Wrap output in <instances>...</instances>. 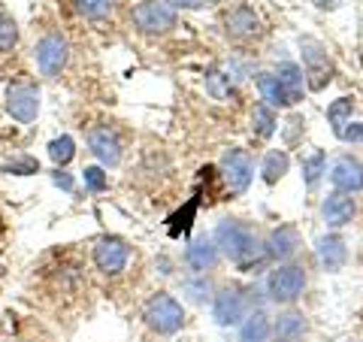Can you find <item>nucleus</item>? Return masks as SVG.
Wrapping results in <instances>:
<instances>
[{
    "instance_id": "f257e3e1",
    "label": "nucleus",
    "mask_w": 363,
    "mask_h": 342,
    "mask_svg": "<svg viewBox=\"0 0 363 342\" xmlns=\"http://www.w3.org/2000/svg\"><path fill=\"white\" fill-rule=\"evenodd\" d=\"M215 246H221V252L230 258L233 264H240L242 270L252 267L257 252H260L252 227L242 224V221H221L218 231H215Z\"/></svg>"
},
{
    "instance_id": "f03ea898",
    "label": "nucleus",
    "mask_w": 363,
    "mask_h": 342,
    "mask_svg": "<svg viewBox=\"0 0 363 342\" xmlns=\"http://www.w3.org/2000/svg\"><path fill=\"white\" fill-rule=\"evenodd\" d=\"M33 61H37L40 76H45V79L61 76L67 61H70V43H67V37L61 31L43 33L37 40V45H33Z\"/></svg>"
},
{
    "instance_id": "7ed1b4c3",
    "label": "nucleus",
    "mask_w": 363,
    "mask_h": 342,
    "mask_svg": "<svg viewBox=\"0 0 363 342\" xmlns=\"http://www.w3.org/2000/svg\"><path fill=\"white\" fill-rule=\"evenodd\" d=\"M145 324H149L155 333L161 336H173L185 324V312H182V303L169 294H155V297L145 303Z\"/></svg>"
},
{
    "instance_id": "20e7f679",
    "label": "nucleus",
    "mask_w": 363,
    "mask_h": 342,
    "mask_svg": "<svg viewBox=\"0 0 363 342\" xmlns=\"http://www.w3.org/2000/svg\"><path fill=\"white\" fill-rule=\"evenodd\" d=\"M130 16L143 33H167L169 28H176V9L167 0H140Z\"/></svg>"
},
{
    "instance_id": "39448f33",
    "label": "nucleus",
    "mask_w": 363,
    "mask_h": 342,
    "mask_svg": "<svg viewBox=\"0 0 363 342\" xmlns=\"http://www.w3.org/2000/svg\"><path fill=\"white\" fill-rule=\"evenodd\" d=\"M6 109L21 124L37 121L40 116V88L33 82H13L6 88Z\"/></svg>"
},
{
    "instance_id": "423d86ee",
    "label": "nucleus",
    "mask_w": 363,
    "mask_h": 342,
    "mask_svg": "<svg viewBox=\"0 0 363 342\" xmlns=\"http://www.w3.org/2000/svg\"><path fill=\"white\" fill-rule=\"evenodd\" d=\"M303 64H306V79H309V88L312 91H321L327 88V82L333 79V64L330 58H327V52H324V45L312 40V37H306L303 43Z\"/></svg>"
},
{
    "instance_id": "0eeeda50",
    "label": "nucleus",
    "mask_w": 363,
    "mask_h": 342,
    "mask_svg": "<svg viewBox=\"0 0 363 342\" xmlns=\"http://www.w3.org/2000/svg\"><path fill=\"white\" fill-rule=\"evenodd\" d=\"M130 260V246L124 243L118 236H104L94 243V267L100 272H106V276H118L124 272Z\"/></svg>"
},
{
    "instance_id": "6e6552de",
    "label": "nucleus",
    "mask_w": 363,
    "mask_h": 342,
    "mask_svg": "<svg viewBox=\"0 0 363 342\" xmlns=\"http://www.w3.org/2000/svg\"><path fill=\"white\" fill-rule=\"evenodd\" d=\"M88 152L97 158L104 167H118L121 161V140L118 133L109 128V124H94V128L88 131Z\"/></svg>"
},
{
    "instance_id": "1a4fd4ad",
    "label": "nucleus",
    "mask_w": 363,
    "mask_h": 342,
    "mask_svg": "<svg viewBox=\"0 0 363 342\" xmlns=\"http://www.w3.org/2000/svg\"><path fill=\"white\" fill-rule=\"evenodd\" d=\"M306 288V272L303 267H279L269 276V297L276 303H294Z\"/></svg>"
},
{
    "instance_id": "9d476101",
    "label": "nucleus",
    "mask_w": 363,
    "mask_h": 342,
    "mask_svg": "<svg viewBox=\"0 0 363 342\" xmlns=\"http://www.w3.org/2000/svg\"><path fill=\"white\" fill-rule=\"evenodd\" d=\"M221 173H224V182L230 194H242L248 188V182H252V173H255V164L248 152L242 149H230L224 158H221Z\"/></svg>"
},
{
    "instance_id": "9b49d317",
    "label": "nucleus",
    "mask_w": 363,
    "mask_h": 342,
    "mask_svg": "<svg viewBox=\"0 0 363 342\" xmlns=\"http://www.w3.org/2000/svg\"><path fill=\"white\" fill-rule=\"evenodd\" d=\"M245 315V297L242 291L236 288H224L218 297H215V321L218 324H240Z\"/></svg>"
},
{
    "instance_id": "f8f14e48",
    "label": "nucleus",
    "mask_w": 363,
    "mask_h": 342,
    "mask_svg": "<svg viewBox=\"0 0 363 342\" xmlns=\"http://www.w3.org/2000/svg\"><path fill=\"white\" fill-rule=\"evenodd\" d=\"M333 185L342 191V194H351V191H360L363 188V164L354 161V158H339V161L333 164Z\"/></svg>"
},
{
    "instance_id": "ddd939ff",
    "label": "nucleus",
    "mask_w": 363,
    "mask_h": 342,
    "mask_svg": "<svg viewBox=\"0 0 363 342\" xmlns=\"http://www.w3.org/2000/svg\"><path fill=\"white\" fill-rule=\"evenodd\" d=\"M227 33H230L233 40H252L260 33V18L252 6H236L230 16H227Z\"/></svg>"
},
{
    "instance_id": "4468645a",
    "label": "nucleus",
    "mask_w": 363,
    "mask_h": 342,
    "mask_svg": "<svg viewBox=\"0 0 363 342\" xmlns=\"http://www.w3.org/2000/svg\"><path fill=\"white\" fill-rule=\"evenodd\" d=\"M354 212H357V206H354V200L348 197V194H330V197L324 200V206H321V215H324V221L330 224V227H342V224H348L351 219H354Z\"/></svg>"
},
{
    "instance_id": "2eb2a0df",
    "label": "nucleus",
    "mask_w": 363,
    "mask_h": 342,
    "mask_svg": "<svg viewBox=\"0 0 363 342\" xmlns=\"http://www.w3.org/2000/svg\"><path fill=\"white\" fill-rule=\"evenodd\" d=\"M185 260H188V267H191V270L206 272V270L215 267V260H218V246L209 243V239H197V243H191V246H188Z\"/></svg>"
},
{
    "instance_id": "dca6fc26",
    "label": "nucleus",
    "mask_w": 363,
    "mask_h": 342,
    "mask_svg": "<svg viewBox=\"0 0 363 342\" xmlns=\"http://www.w3.org/2000/svg\"><path fill=\"white\" fill-rule=\"evenodd\" d=\"M276 79H279L281 91H285L288 104H291V106H294V104H300V97H303V70H300V67H297V64H291V61H285V64L279 67Z\"/></svg>"
},
{
    "instance_id": "f3484780",
    "label": "nucleus",
    "mask_w": 363,
    "mask_h": 342,
    "mask_svg": "<svg viewBox=\"0 0 363 342\" xmlns=\"http://www.w3.org/2000/svg\"><path fill=\"white\" fill-rule=\"evenodd\" d=\"M297 246H300V236L294 227H279V231H272L269 236V243H267V255L272 258H288L297 252Z\"/></svg>"
},
{
    "instance_id": "a211bd4d",
    "label": "nucleus",
    "mask_w": 363,
    "mask_h": 342,
    "mask_svg": "<svg viewBox=\"0 0 363 342\" xmlns=\"http://www.w3.org/2000/svg\"><path fill=\"white\" fill-rule=\"evenodd\" d=\"M345 243L339 236H324L321 243H318V258H321V264L327 270H339L345 264Z\"/></svg>"
},
{
    "instance_id": "6ab92c4d",
    "label": "nucleus",
    "mask_w": 363,
    "mask_h": 342,
    "mask_svg": "<svg viewBox=\"0 0 363 342\" xmlns=\"http://www.w3.org/2000/svg\"><path fill=\"white\" fill-rule=\"evenodd\" d=\"M303 333H306L303 315L288 312V315H281V318H279V324H276V342H300Z\"/></svg>"
},
{
    "instance_id": "aec40b11",
    "label": "nucleus",
    "mask_w": 363,
    "mask_h": 342,
    "mask_svg": "<svg viewBox=\"0 0 363 342\" xmlns=\"http://www.w3.org/2000/svg\"><path fill=\"white\" fill-rule=\"evenodd\" d=\"M257 88H260V97L267 100V106H291L288 104V97H285V91H281L279 85V79L272 76V73H264V76H257Z\"/></svg>"
},
{
    "instance_id": "412c9836",
    "label": "nucleus",
    "mask_w": 363,
    "mask_h": 342,
    "mask_svg": "<svg viewBox=\"0 0 363 342\" xmlns=\"http://www.w3.org/2000/svg\"><path fill=\"white\" fill-rule=\"evenodd\" d=\"M49 158H52V164L55 167H67L76 158V143H73V136H55V140L49 143Z\"/></svg>"
},
{
    "instance_id": "4be33fe9",
    "label": "nucleus",
    "mask_w": 363,
    "mask_h": 342,
    "mask_svg": "<svg viewBox=\"0 0 363 342\" xmlns=\"http://www.w3.org/2000/svg\"><path fill=\"white\" fill-rule=\"evenodd\" d=\"M288 155L285 152H269L267 161H264V182L267 185H276V182L288 173Z\"/></svg>"
},
{
    "instance_id": "5701e85b",
    "label": "nucleus",
    "mask_w": 363,
    "mask_h": 342,
    "mask_svg": "<svg viewBox=\"0 0 363 342\" xmlns=\"http://www.w3.org/2000/svg\"><path fill=\"white\" fill-rule=\"evenodd\" d=\"M16 45H18V25L13 16L0 9V55L13 52Z\"/></svg>"
},
{
    "instance_id": "b1692460",
    "label": "nucleus",
    "mask_w": 363,
    "mask_h": 342,
    "mask_svg": "<svg viewBox=\"0 0 363 342\" xmlns=\"http://www.w3.org/2000/svg\"><path fill=\"white\" fill-rule=\"evenodd\" d=\"M0 173H9V176H33V173H40V161H37V158H30V155H18V158H13V161L0 164Z\"/></svg>"
},
{
    "instance_id": "393cba45",
    "label": "nucleus",
    "mask_w": 363,
    "mask_h": 342,
    "mask_svg": "<svg viewBox=\"0 0 363 342\" xmlns=\"http://www.w3.org/2000/svg\"><path fill=\"white\" fill-rule=\"evenodd\" d=\"M73 6H76L79 16H85V18H91V21H100V18L109 16L112 0H73Z\"/></svg>"
},
{
    "instance_id": "a878e982",
    "label": "nucleus",
    "mask_w": 363,
    "mask_h": 342,
    "mask_svg": "<svg viewBox=\"0 0 363 342\" xmlns=\"http://www.w3.org/2000/svg\"><path fill=\"white\" fill-rule=\"evenodd\" d=\"M351 109H354V104H351L348 97H339L336 104L327 109V118H330V124H333V133L339 136L345 131V124H348V118H351Z\"/></svg>"
},
{
    "instance_id": "bb28decb",
    "label": "nucleus",
    "mask_w": 363,
    "mask_h": 342,
    "mask_svg": "<svg viewBox=\"0 0 363 342\" xmlns=\"http://www.w3.org/2000/svg\"><path fill=\"white\" fill-rule=\"evenodd\" d=\"M252 124H255L257 136H272V133H276V112H272L267 104H260L252 112Z\"/></svg>"
},
{
    "instance_id": "cd10ccee",
    "label": "nucleus",
    "mask_w": 363,
    "mask_h": 342,
    "mask_svg": "<svg viewBox=\"0 0 363 342\" xmlns=\"http://www.w3.org/2000/svg\"><path fill=\"white\" fill-rule=\"evenodd\" d=\"M269 336V324L264 315H252L248 324L242 327V342H264Z\"/></svg>"
},
{
    "instance_id": "c85d7f7f",
    "label": "nucleus",
    "mask_w": 363,
    "mask_h": 342,
    "mask_svg": "<svg viewBox=\"0 0 363 342\" xmlns=\"http://www.w3.org/2000/svg\"><path fill=\"white\" fill-rule=\"evenodd\" d=\"M82 182H85V188L94 191V194L109 188V179H106V173H104V167H85V170H82Z\"/></svg>"
},
{
    "instance_id": "c756f323",
    "label": "nucleus",
    "mask_w": 363,
    "mask_h": 342,
    "mask_svg": "<svg viewBox=\"0 0 363 342\" xmlns=\"http://www.w3.org/2000/svg\"><path fill=\"white\" fill-rule=\"evenodd\" d=\"M303 173H306V185L312 188L315 182L321 179V173H324V155H321V152H315V155L309 158V161L303 164Z\"/></svg>"
},
{
    "instance_id": "7c9ffc66",
    "label": "nucleus",
    "mask_w": 363,
    "mask_h": 342,
    "mask_svg": "<svg viewBox=\"0 0 363 342\" xmlns=\"http://www.w3.org/2000/svg\"><path fill=\"white\" fill-rule=\"evenodd\" d=\"M339 136H342V140H348V143H360V140H363V124H351V128H345Z\"/></svg>"
},
{
    "instance_id": "2f4dec72",
    "label": "nucleus",
    "mask_w": 363,
    "mask_h": 342,
    "mask_svg": "<svg viewBox=\"0 0 363 342\" xmlns=\"http://www.w3.org/2000/svg\"><path fill=\"white\" fill-rule=\"evenodd\" d=\"M167 4L169 6H173V9H200V6H206V0H167Z\"/></svg>"
},
{
    "instance_id": "473e14b6",
    "label": "nucleus",
    "mask_w": 363,
    "mask_h": 342,
    "mask_svg": "<svg viewBox=\"0 0 363 342\" xmlns=\"http://www.w3.org/2000/svg\"><path fill=\"white\" fill-rule=\"evenodd\" d=\"M52 179H55V185H61L64 191H73V179H70V176H67V173H64V170H58V173H55Z\"/></svg>"
},
{
    "instance_id": "72a5a7b5",
    "label": "nucleus",
    "mask_w": 363,
    "mask_h": 342,
    "mask_svg": "<svg viewBox=\"0 0 363 342\" xmlns=\"http://www.w3.org/2000/svg\"><path fill=\"white\" fill-rule=\"evenodd\" d=\"M0 282H4V267H0Z\"/></svg>"
}]
</instances>
